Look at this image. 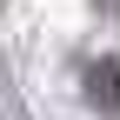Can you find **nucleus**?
<instances>
[{
  "mask_svg": "<svg viewBox=\"0 0 120 120\" xmlns=\"http://www.w3.org/2000/svg\"><path fill=\"white\" fill-rule=\"evenodd\" d=\"M87 100H107V107H120V60L87 67Z\"/></svg>",
  "mask_w": 120,
  "mask_h": 120,
  "instance_id": "1",
  "label": "nucleus"
}]
</instances>
